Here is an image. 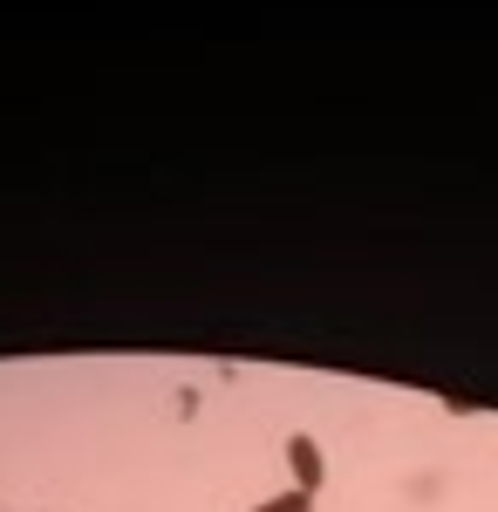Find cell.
<instances>
[{
  "mask_svg": "<svg viewBox=\"0 0 498 512\" xmlns=\"http://www.w3.org/2000/svg\"><path fill=\"white\" fill-rule=\"evenodd\" d=\"M287 465H294V492L321 499V485H328V458H321V444H314L307 431L287 437Z\"/></svg>",
  "mask_w": 498,
  "mask_h": 512,
  "instance_id": "cell-1",
  "label": "cell"
},
{
  "mask_svg": "<svg viewBox=\"0 0 498 512\" xmlns=\"http://www.w3.org/2000/svg\"><path fill=\"white\" fill-rule=\"evenodd\" d=\"M253 512H314V499L307 492H273L267 506H253Z\"/></svg>",
  "mask_w": 498,
  "mask_h": 512,
  "instance_id": "cell-2",
  "label": "cell"
}]
</instances>
